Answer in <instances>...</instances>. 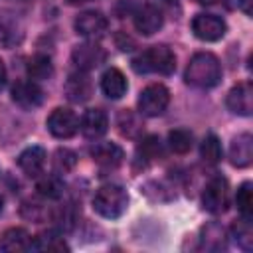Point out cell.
I'll return each mask as SVG.
<instances>
[{
  "instance_id": "obj_20",
  "label": "cell",
  "mask_w": 253,
  "mask_h": 253,
  "mask_svg": "<svg viewBox=\"0 0 253 253\" xmlns=\"http://www.w3.org/2000/svg\"><path fill=\"white\" fill-rule=\"evenodd\" d=\"M30 249L36 251H67V243L63 241V237L55 235V233H40L32 239Z\"/></svg>"
},
{
  "instance_id": "obj_1",
  "label": "cell",
  "mask_w": 253,
  "mask_h": 253,
  "mask_svg": "<svg viewBox=\"0 0 253 253\" xmlns=\"http://www.w3.org/2000/svg\"><path fill=\"white\" fill-rule=\"evenodd\" d=\"M184 79L188 85L198 87V89L215 87L221 79V63L213 53L200 51L190 59Z\"/></svg>"
},
{
  "instance_id": "obj_35",
  "label": "cell",
  "mask_w": 253,
  "mask_h": 253,
  "mask_svg": "<svg viewBox=\"0 0 253 253\" xmlns=\"http://www.w3.org/2000/svg\"><path fill=\"white\" fill-rule=\"evenodd\" d=\"M2 204H4V202H2V198H0V210H2Z\"/></svg>"
},
{
  "instance_id": "obj_37",
  "label": "cell",
  "mask_w": 253,
  "mask_h": 253,
  "mask_svg": "<svg viewBox=\"0 0 253 253\" xmlns=\"http://www.w3.org/2000/svg\"><path fill=\"white\" fill-rule=\"evenodd\" d=\"M164 2H172V0H164Z\"/></svg>"
},
{
  "instance_id": "obj_3",
  "label": "cell",
  "mask_w": 253,
  "mask_h": 253,
  "mask_svg": "<svg viewBox=\"0 0 253 253\" xmlns=\"http://www.w3.org/2000/svg\"><path fill=\"white\" fill-rule=\"evenodd\" d=\"M126 206H128V196L125 188L117 184L101 186L93 196V210L107 219L121 217L126 211Z\"/></svg>"
},
{
  "instance_id": "obj_13",
  "label": "cell",
  "mask_w": 253,
  "mask_h": 253,
  "mask_svg": "<svg viewBox=\"0 0 253 253\" xmlns=\"http://www.w3.org/2000/svg\"><path fill=\"white\" fill-rule=\"evenodd\" d=\"M253 160V136L249 132L237 134L229 144V162L237 168L249 166Z\"/></svg>"
},
{
  "instance_id": "obj_4",
  "label": "cell",
  "mask_w": 253,
  "mask_h": 253,
  "mask_svg": "<svg viewBox=\"0 0 253 253\" xmlns=\"http://www.w3.org/2000/svg\"><path fill=\"white\" fill-rule=\"evenodd\" d=\"M202 206L210 213H223L229 208V184L223 176H215L206 184Z\"/></svg>"
},
{
  "instance_id": "obj_32",
  "label": "cell",
  "mask_w": 253,
  "mask_h": 253,
  "mask_svg": "<svg viewBox=\"0 0 253 253\" xmlns=\"http://www.w3.org/2000/svg\"><path fill=\"white\" fill-rule=\"evenodd\" d=\"M4 81H6V67H4V61L0 59V87L4 85Z\"/></svg>"
},
{
  "instance_id": "obj_16",
  "label": "cell",
  "mask_w": 253,
  "mask_h": 253,
  "mask_svg": "<svg viewBox=\"0 0 253 253\" xmlns=\"http://www.w3.org/2000/svg\"><path fill=\"white\" fill-rule=\"evenodd\" d=\"M128 89V83H126V77L121 69L117 67H109L103 77H101V91L109 97V99H121Z\"/></svg>"
},
{
  "instance_id": "obj_17",
  "label": "cell",
  "mask_w": 253,
  "mask_h": 253,
  "mask_svg": "<svg viewBox=\"0 0 253 253\" xmlns=\"http://www.w3.org/2000/svg\"><path fill=\"white\" fill-rule=\"evenodd\" d=\"M91 156L93 160L99 164V166H105V168H115L123 162L125 158V152L119 144L115 142H99L91 148Z\"/></svg>"
},
{
  "instance_id": "obj_9",
  "label": "cell",
  "mask_w": 253,
  "mask_h": 253,
  "mask_svg": "<svg viewBox=\"0 0 253 253\" xmlns=\"http://www.w3.org/2000/svg\"><path fill=\"white\" fill-rule=\"evenodd\" d=\"M227 109L235 115L241 117H249L253 113V87L249 81L237 83L235 87H231V91L227 93Z\"/></svg>"
},
{
  "instance_id": "obj_21",
  "label": "cell",
  "mask_w": 253,
  "mask_h": 253,
  "mask_svg": "<svg viewBox=\"0 0 253 253\" xmlns=\"http://www.w3.org/2000/svg\"><path fill=\"white\" fill-rule=\"evenodd\" d=\"M235 206H237V211L241 213V217H245V219L253 217V186H251V182H243L237 188Z\"/></svg>"
},
{
  "instance_id": "obj_11",
  "label": "cell",
  "mask_w": 253,
  "mask_h": 253,
  "mask_svg": "<svg viewBox=\"0 0 253 253\" xmlns=\"http://www.w3.org/2000/svg\"><path fill=\"white\" fill-rule=\"evenodd\" d=\"M12 101L24 109H36L43 101V91L34 81H16L12 87Z\"/></svg>"
},
{
  "instance_id": "obj_18",
  "label": "cell",
  "mask_w": 253,
  "mask_h": 253,
  "mask_svg": "<svg viewBox=\"0 0 253 253\" xmlns=\"http://www.w3.org/2000/svg\"><path fill=\"white\" fill-rule=\"evenodd\" d=\"M30 245H32V237L24 227H10L0 237V249L6 253L28 251Z\"/></svg>"
},
{
  "instance_id": "obj_29",
  "label": "cell",
  "mask_w": 253,
  "mask_h": 253,
  "mask_svg": "<svg viewBox=\"0 0 253 253\" xmlns=\"http://www.w3.org/2000/svg\"><path fill=\"white\" fill-rule=\"evenodd\" d=\"M210 241H215V247L221 249L223 247V229L217 223H210L208 227H204V239H202V247H206Z\"/></svg>"
},
{
  "instance_id": "obj_14",
  "label": "cell",
  "mask_w": 253,
  "mask_h": 253,
  "mask_svg": "<svg viewBox=\"0 0 253 253\" xmlns=\"http://www.w3.org/2000/svg\"><path fill=\"white\" fill-rule=\"evenodd\" d=\"M71 59H73V63H75L77 69L89 71V69L97 67L105 59V51L99 45H95V43H81V45H77L73 49Z\"/></svg>"
},
{
  "instance_id": "obj_15",
  "label": "cell",
  "mask_w": 253,
  "mask_h": 253,
  "mask_svg": "<svg viewBox=\"0 0 253 253\" xmlns=\"http://www.w3.org/2000/svg\"><path fill=\"white\" fill-rule=\"evenodd\" d=\"M45 150L42 146H28L20 156H18V166L24 170L26 176L36 178L42 174L43 166H45Z\"/></svg>"
},
{
  "instance_id": "obj_5",
  "label": "cell",
  "mask_w": 253,
  "mask_h": 253,
  "mask_svg": "<svg viewBox=\"0 0 253 253\" xmlns=\"http://www.w3.org/2000/svg\"><path fill=\"white\" fill-rule=\"evenodd\" d=\"M168 103H170V91L162 83H152L140 91L138 111L144 117H158L166 111Z\"/></svg>"
},
{
  "instance_id": "obj_10",
  "label": "cell",
  "mask_w": 253,
  "mask_h": 253,
  "mask_svg": "<svg viewBox=\"0 0 253 253\" xmlns=\"http://www.w3.org/2000/svg\"><path fill=\"white\" fill-rule=\"evenodd\" d=\"M164 24L162 12L154 4H144L134 12V28L142 36H152L156 34Z\"/></svg>"
},
{
  "instance_id": "obj_6",
  "label": "cell",
  "mask_w": 253,
  "mask_h": 253,
  "mask_svg": "<svg viewBox=\"0 0 253 253\" xmlns=\"http://www.w3.org/2000/svg\"><path fill=\"white\" fill-rule=\"evenodd\" d=\"M192 32L196 38H200L204 42H217L225 36L227 26L215 14H198L192 20Z\"/></svg>"
},
{
  "instance_id": "obj_2",
  "label": "cell",
  "mask_w": 253,
  "mask_h": 253,
  "mask_svg": "<svg viewBox=\"0 0 253 253\" xmlns=\"http://www.w3.org/2000/svg\"><path fill=\"white\" fill-rule=\"evenodd\" d=\"M136 73H160L170 75L176 69V55L168 45H152L132 59Z\"/></svg>"
},
{
  "instance_id": "obj_34",
  "label": "cell",
  "mask_w": 253,
  "mask_h": 253,
  "mask_svg": "<svg viewBox=\"0 0 253 253\" xmlns=\"http://www.w3.org/2000/svg\"><path fill=\"white\" fill-rule=\"evenodd\" d=\"M67 4H73V6H77V4H83V2H89V0H65Z\"/></svg>"
},
{
  "instance_id": "obj_26",
  "label": "cell",
  "mask_w": 253,
  "mask_h": 253,
  "mask_svg": "<svg viewBox=\"0 0 253 253\" xmlns=\"http://www.w3.org/2000/svg\"><path fill=\"white\" fill-rule=\"evenodd\" d=\"M231 235H233V239L237 241V245H241L243 249H251V241H253V237H251V225H249V219H241V221H235L233 223V227H231Z\"/></svg>"
},
{
  "instance_id": "obj_12",
  "label": "cell",
  "mask_w": 253,
  "mask_h": 253,
  "mask_svg": "<svg viewBox=\"0 0 253 253\" xmlns=\"http://www.w3.org/2000/svg\"><path fill=\"white\" fill-rule=\"evenodd\" d=\"M79 128H81L83 136H87L91 140L101 138L109 130V117L101 109H89V111H85V115L79 123Z\"/></svg>"
},
{
  "instance_id": "obj_8",
  "label": "cell",
  "mask_w": 253,
  "mask_h": 253,
  "mask_svg": "<svg viewBox=\"0 0 253 253\" xmlns=\"http://www.w3.org/2000/svg\"><path fill=\"white\" fill-rule=\"evenodd\" d=\"M107 26H109L107 18L97 10H85L75 18V32L89 40L101 38L107 32Z\"/></svg>"
},
{
  "instance_id": "obj_25",
  "label": "cell",
  "mask_w": 253,
  "mask_h": 253,
  "mask_svg": "<svg viewBox=\"0 0 253 253\" xmlns=\"http://www.w3.org/2000/svg\"><path fill=\"white\" fill-rule=\"evenodd\" d=\"M38 194L49 200H57L63 194V182L57 176H45L38 182Z\"/></svg>"
},
{
  "instance_id": "obj_30",
  "label": "cell",
  "mask_w": 253,
  "mask_h": 253,
  "mask_svg": "<svg viewBox=\"0 0 253 253\" xmlns=\"http://www.w3.org/2000/svg\"><path fill=\"white\" fill-rule=\"evenodd\" d=\"M20 36H22V34L16 30L14 24L0 22V43H2V45H6V47L14 45L16 42H20Z\"/></svg>"
},
{
  "instance_id": "obj_23",
  "label": "cell",
  "mask_w": 253,
  "mask_h": 253,
  "mask_svg": "<svg viewBox=\"0 0 253 253\" xmlns=\"http://www.w3.org/2000/svg\"><path fill=\"white\" fill-rule=\"evenodd\" d=\"M221 142L215 134H208L200 144V156L208 164H217L221 160Z\"/></svg>"
},
{
  "instance_id": "obj_19",
  "label": "cell",
  "mask_w": 253,
  "mask_h": 253,
  "mask_svg": "<svg viewBox=\"0 0 253 253\" xmlns=\"http://www.w3.org/2000/svg\"><path fill=\"white\" fill-rule=\"evenodd\" d=\"M65 93L73 103H83L91 97V81L87 77V71L77 69L75 73L69 75L65 83Z\"/></svg>"
},
{
  "instance_id": "obj_22",
  "label": "cell",
  "mask_w": 253,
  "mask_h": 253,
  "mask_svg": "<svg viewBox=\"0 0 253 253\" xmlns=\"http://www.w3.org/2000/svg\"><path fill=\"white\" fill-rule=\"evenodd\" d=\"M53 73V65H51V59L43 53H38L34 57H30L28 61V75L32 79H47L51 77Z\"/></svg>"
},
{
  "instance_id": "obj_24",
  "label": "cell",
  "mask_w": 253,
  "mask_h": 253,
  "mask_svg": "<svg viewBox=\"0 0 253 253\" xmlns=\"http://www.w3.org/2000/svg\"><path fill=\"white\" fill-rule=\"evenodd\" d=\"M192 132L186 128H174L168 132V144L176 154H186L192 148Z\"/></svg>"
},
{
  "instance_id": "obj_7",
  "label": "cell",
  "mask_w": 253,
  "mask_h": 253,
  "mask_svg": "<svg viewBox=\"0 0 253 253\" xmlns=\"http://www.w3.org/2000/svg\"><path fill=\"white\" fill-rule=\"evenodd\" d=\"M45 125H47V130L55 138H71L79 128V121H77L75 113L69 109H63V107L53 109L49 113Z\"/></svg>"
},
{
  "instance_id": "obj_36",
  "label": "cell",
  "mask_w": 253,
  "mask_h": 253,
  "mask_svg": "<svg viewBox=\"0 0 253 253\" xmlns=\"http://www.w3.org/2000/svg\"><path fill=\"white\" fill-rule=\"evenodd\" d=\"M10 2H18V0H10Z\"/></svg>"
},
{
  "instance_id": "obj_27",
  "label": "cell",
  "mask_w": 253,
  "mask_h": 253,
  "mask_svg": "<svg viewBox=\"0 0 253 253\" xmlns=\"http://www.w3.org/2000/svg\"><path fill=\"white\" fill-rule=\"evenodd\" d=\"M73 166H75V154L69 148H57L55 154H53V168H55V172L65 174Z\"/></svg>"
},
{
  "instance_id": "obj_28",
  "label": "cell",
  "mask_w": 253,
  "mask_h": 253,
  "mask_svg": "<svg viewBox=\"0 0 253 253\" xmlns=\"http://www.w3.org/2000/svg\"><path fill=\"white\" fill-rule=\"evenodd\" d=\"M138 152H140L144 158H148V160L158 158V156L162 154V144H160V138H158V136H154V134L146 136V138H144V140L138 144Z\"/></svg>"
},
{
  "instance_id": "obj_31",
  "label": "cell",
  "mask_w": 253,
  "mask_h": 253,
  "mask_svg": "<svg viewBox=\"0 0 253 253\" xmlns=\"http://www.w3.org/2000/svg\"><path fill=\"white\" fill-rule=\"evenodd\" d=\"M251 2H253V0H239V2H237V4H239V10H241L245 16H251V14H253Z\"/></svg>"
},
{
  "instance_id": "obj_33",
  "label": "cell",
  "mask_w": 253,
  "mask_h": 253,
  "mask_svg": "<svg viewBox=\"0 0 253 253\" xmlns=\"http://www.w3.org/2000/svg\"><path fill=\"white\" fill-rule=\"evenodd\" d=\"M198 4H204V6H213V4H219L221 0H194Z\"/></svg>"
}]
</instances>
